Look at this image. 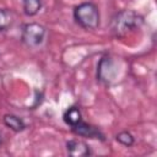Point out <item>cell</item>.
Masks as SVG:
<instances>
[{
	"mask_svg": "<svg viewBox=\"0 0 157 157\" xmlns=\"http://www.w3.org/2000/svg\"><path fill=\"white\" fill-rule=\"evenodd\" d=\"M144 22L142 16L132 10H121L117 12L110 21V33L115 38H124L128 33L139 28Z\"/></svg>",
	"mask_w": 157,
	"mask_h": 157,
	"instance_id": "1",
	"label": "cell"
},
{
	"mask_svg": "<svg viewBox=\"0 0 157 157\" xmlns=\"http://www.w3.org/2000/svg\"><path fill=\"white\" fill-rule=\"evenodd\" d=\"M72 16L75 22L86 31H92L98 28L101 22L99 9L94 2L85 1L74 7Z\"/></svg>",
	"mask_w": 157,
	"mask_h": 157,
	"instance_id": "2",
	"label": "cell"
},
{
	"mask_svg": "<svg viewBox=\"0 0 157 157\" xmlns=\"http://www.w3.org/2000/svg\"><path fill=\"white\" fill-rule=\"evenodd\" d=\"M45 33H47V29L44 26L37 22H29L22 26L21 40L28 48H38L44 42Z\"/></svg>",
	"mask_w": 157,
	"mask_h": 157,
	"instance_id": "3",
	"label": "cell"
},
{
	"mask_svg": "<svg viewBox=\"0 0 157 157\" xmlns=\"http://www.w3.org/2000/svg\"><path fill=\"white\" fill-rule=\"evenodd\" d=\"M71 131L78 136H83V137H88V139H98L101 141L105 140L104 134L94 125L88 124L83 120H81L80 123H77L76 125L71 126Z\"/></svg>",
	"mask_w": 157,
	"mask_h": 157,
	"instance_id": "4",
	"label": "cell"
},
{
	"mask_svg": "<svg viewBox=\"0 0 157 157\" xmlns=\"http://www.w3.org/2000/svg\"><path fill=\"white\" fill-rule=\"evenodd\" d=\"M66 152L69 156L72 157H86V156H91L92 151L91 147L88 146V144H86L82 140L78 139H71L69 141H66Z\"/></svg>",
	"mask_w": 157,
	"mask_h": 157,
	"instance_id": "5",
	"label": "cell"
},
{
	"mask_svg": "<svg viewBox=\"0 0 157 157\" xmlns=\"http://www.w3.org/2000/svg\"><path fill=\"white\" fill-rule=\"evenodd\" d=\"M2 123L6 128H9L15 132H21L27 128L25 120L15 114H5L2 117Z\"/></svg>",
	"mask_w": 157,
	"mask_h": 157,
	"instance_id": "6",
	"label": "cell"
},
{
	"mask_svg": "<svg viewBox=\"0 0 157 157\" xmlns=\"http://www.w3.org/2000/svg\"><path fill=\"white\" fill-rule=\"evenodd\" d=\"M63 120H64V123H65L66 125H69L70 128L74 126V125H76L77 123H80V121L82 120V114H81L80 108L76 107V105L69 107V108L64 112V114H63Z\"/></svg>",
	"mask_w": 157,
	"mask_h": 157,
	"instance_id": "7",
	"label": "cell"
},
{
	"mask_svg": "<svg viewBox=\"0 0 157 157\" xmlns=\"http://www.w3.org/2000/svg\"><path fill=\"white\" fill-rule=\"evenodd\" d=\"M15 22V15L11 9L0 7V32L9 31Z\"/></svg>",
	"mask_w": 157,
	"mask_h": 157,
	"instance_id": "8",
	"label": "cell"
},
{
	"mask_svg": "<svg viewBox=\"0 0 157 157\" xmlns=\"http://www.w3.org/2000/svg\"><path fill=\"white\" fill-rule=\"evenodd\" d=\"M43 0H22V10L23 13L28 17H33L38 15L42 10Z\"/></svg>",
	"mask_w": 157,
	"mask_h": 157,
	"instance_id": "9",
	"label": "cell"
},
{
	"mask_svg": "<svg viewBox=\"0 0 157 157\" xmlns=\"http://www.w3.org/2000/svg\"><path fill=\"white\" fill-rule=\"evenodd\" d=\"M115 140L121 144L123 146H126V147H130L134 145L135 142V137L129 132V131H120L115 135Z\"/></svg>",
	"mask_w": 157,
	"mask_h": 157,
	"instance_id": "10",
	"label": "cell"
},
{
	"mask_svg": "<svg viewBox=\"0 0 157 157\" xmlns=\"http://www.w3.org/2000/svg\"><path fill=\"white\" fill-rule=\"evenodd\" d=\"M1 144H2V135H1V132H0V146H1Z\"/></svg>",
	"mask_w": 157,
	"mask_h": 157,
	"instance_id": "11",
	"label": "cell"
}]
</instances>
